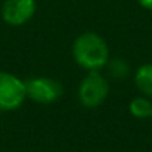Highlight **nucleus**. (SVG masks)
I'll list each match as a JSON object with an SVG mask.
<instances>
[{
  "mask_svg": "<svg viewBox=\"0 0 152 152\" xmlns=\"http://www.w3.org/2000/svg\"><path fill=\"white\" fill-rule=\"evenodd\" d=\"M130 113L137 119L152 118V103L146 97H136L130 102Z\"/></svg>",
  "mask_w": 152,
  "mask_h": 152,
  "instance_id": "obj_7",
  "label": "nucleus"
},
{
  "mask_svg": "<svg viewBox=\"0 0 152 152\" xmlns=\"http://www.w3.org/2000/svg\"><path fill=\"white\" fill-rule=\"evenodd\" d=\"M106 67H107L109 75L115 79H124L130 73V67L122 58H112V60L109 58Z\"/></svg>",
  "mask_w": 152,
  "mask_h": 152,
  "instance_id": "obj_8",
  "label": "nucleus"
},
{
  "mask_svg": "<svg viewBox=\"0 0 152 152\" xmlns=\"http://www.w3.org/2000/svg\"><path fill=\"white\" fill-rule=\"evenodd\" d=\"M134 84L142 94L152 97V64H143L136 70Z\"/></svg>",
  "mask_w": 152,
  "mask_h": 152,
  "instance_id": "obj_6",
  "label": "nucleus"
},
{
  "mask_svg": "<svg viewBox=\"0 0 152 152\" xmlns=\"http://www.w3.org/2000/svg\"><path fill=\"white\" fill-rule=\"evenodd\" d=\"M27 97L36 103L49 104L63 96V87L58 81L51 78H33L26 81Z\"/></svg>",
  "mask_w": 152,
  "mask_h": 152,
  "instance_id": "obj_4",
  "label": "nucleus"
},
{
  "mask_svg": "<svg viewBox=\"0 0 152 152\" xmlns=\"http://www.w3.org/2000/svg\"><path fill=\"white\" fill-rule=\"evenodd\" d=\"M109 96V84L99 70H90V73L82 79L78 90V97L82 106L88 109L99 107Z\"/></svg>",
  "mask_w": 152,
  "mask_h": 152,
  "instance_id": "obj_2",
  "label": "nucleus"
},
{
  "mask_svg": "<svg viewBox=\"0 0 152 152\" xmlns=\"http://www.w3.org/2000/svg\"><path fill=\"white\" fill-rule=\"evenodd\" d=\"M36 12L34 0H5L2 6V17L9 26L18 27L28 23Z\"/></svg>",
  "mask_w": 152,
  "mask_h": 152,
  "instance_id": "obj_5",
  "label": "nucleus"
},
{
  "mask_svg": "<svg viewBox=\"0 0 152 152\" xmlns=\"http://www.w3.org/2000/svg\"><path fill=\"white\" fill-rule=\"evenodd\" d=\"M75 61L85 70H100L109 61V48L106 40L97 33L87 31L75 39L72 46Z\"/></svg>",
  "mask_w": 152,
  "mask_h": 152,
  "instance_id": "obj_1",
  "label": "nucleus"
},
{
  "mask_svg": "<svg viewBox=\"0 0 152 152\" xmlns=\"http://www.w3.org/2000/svg\"><path fill=\"white\" fill-rule=\"evenodd\" d=\"M137 2L142 8H145L148 11H152V0H137Z\"/></svg>",
  "mask_w": 152,
  "mask_h": 152,
  "instance_id": "obj_9",
  "label": "nucleus"
},
{
  "mask_svg": "<svg viewBox=\"0 0 152 152\" xmlns=\"http://www.w3.org/2000/svg\"><path fill=\"white\" fill-rule=\"evenodd\" d=\"M26 97V82L12 73L0 72V110L18 109Z\"/></svg>",
  "mask_w": 152,
  "mask_h": 152,
  "instance_id": "obj_3",
  "label": "nucleus"
}]
</instances>
